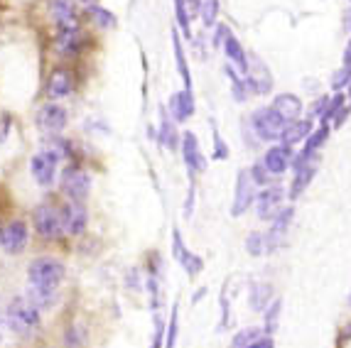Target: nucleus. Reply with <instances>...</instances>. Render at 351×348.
<instances>
[{"label": "nucleus", "instance_id": "nucleus-1", "mask_svg": "<svg viewBox=\"0 0 351 348\" xmlns=\"http://www.w3.org/2000/svg\"><path fill=\"white\" fill-rule=\"evenodd\" d=\"M8 321H10L12 331L29 334L32 329L40 326V309L29 302L27 297H18V299H12L10 307H8Z\"/></svg>", "mask_w": 351, "mask_h": 348}, {"label": "nucleus", "instance_id": "nucleus-2", "mask_svg": "<svg viewBox=\"0 0 351 348\" xmlns=\"http://www.w3.org/2000/svg\"><path fill=\"white\" fill-rule=\"evenodd\" d=\"M64 265L54 258H37L27 270L29 284H37V287H54L57 290L59 282L64 279Z\"/></svg>", "mask_w": 351, "mask_h": 348}, {"label": "nucleus", "instance_id": "nucleus-3", "mask_svg": "<svg viewBox=\"0 0 351 348\" xmlns=\"http://www.w3.org/2000/svg\"><path fill=\"white\" fill-rule=\"evenodd\" d=\"M251 123L261 140H280L282 130H285V125H287V121L273 108V105H270V108H258L256 113H253Z\"/></svg>", "mask_w": 351, "mask_h": 348}, {"label": "nucleus", "instance_id": "nucleus-4", "mask_svg": "<svg viewBox=\"0 0 351 348\" xmlns=\"http://www.w3.org/2000/svg\"><path fill=\"white\" fill-rule=\"evenodd\" d=\"M35 228L42 238L47 240H57L64 236V219L54 206L49 203H42L35 209Z\"/></svg>", "mask_w": 351, "mask_h": 348}, {"label": "nucleus", "instance_id": "nucleus-5", "mask_svg": "<svg viewBox=\"0 0 351 348\" xmlns=\"http://www.w3.org/2000/svg\"><path fill=\"white\" fill-rule=\"evenodd\" d=\"M57 162H59V155L54 150H42V152H37V155H32V160H29V172H32L37 184L52 186L54 177H57Z\"/></svg>", "mask_w": 351, "mask_h": 348}, {"label": "nucleus", "instance_id": "nucleus-6", "mask_svg": "<svg viewBox=\"0 0 351 348\" xmlns=\"http://www.w3.org/2000/svg\"><path fill=\"white\" fill-rule=\"evenodd\" d=\"M62 189L71 201L84 203V199L88 197V189H91V177L79 167H66L62 174Z\"/></svg>", "mask_w": 351, "mask_h": 348}, {"label": "nucleus", "instance_id": "nucleus-7", "mask_svg": "<svg viewBox=\"0 0 351 348\" xmlns=\"http://www.w3.org/2000/svg\"><path fill=\"white\" fill-rule=\"evenodd\" d=\"M253 177L248 169H239V177H236V197L234 203H231V216H243L248 211V206L256 199V192H253Z\"/></svg>", "mask_w": 351, "mask_h": 348}, {"label": "nucleus", "instance_id": "nucleus-8", "mask_svg": "<svg viewBox=\"0 0 351 348\" xmlns=\"http://www.w3.org/2000/svg\"><path fill=\"white\" fill-rule=\"evenodd\" d=\"M64 125H66V110L62 105L49 101L47 105H42L37 110V128L45 135H57L59 130H64Z\"/></svg>", "mask_w": 351, "mask_h": 348}, {"label": "nucleus", "instance_id": "nucleus-9", "mask_svg": "<svg viewBox=\"0 0 351 348\" xmlns=\"http://www.w3.org/2000/svg\"><path fill=\"white\" fill-rule=\"evenodd\" d=\"M282 199H285V192L280 186H268L263 192L256 197L258 203V219L261 221H273L278 214L282 211Z\"/></svg>", "mask_w": 351, "mask_h": 348}, {"label": "nucleus", "instance_id": "nucleus-10", "mask_svg": "<svg viewBox=\"0 0 351 348\" xmlns=\"http://www.w3.org/2000/svg\"><path fill=\"white\" fill-rule=\"evenodd\" d=\"M290 221H293V206L282 209L276 219L270 221L268 236H265V253H276V250L280 248L282 240H285V233H287V226H290Z\"/></svg>", "mask_w": 351, "mask_h": 348}, {"label": "nucleus", "instance_id": "nucleus-11", "mask_svg": "<svg viewBox=\"0 0 351 348\" xmlns=\"http://www.w3.org/2000/svg\"><path fill=\"white\" fill-rule=\"evenodd\" d=\"M0 245L5 248V253L18 256L20 250L27 245V226L23 221H10L3 231H0Z\"/></svg>", "mask_w": 351, "mask_h": 348}, {"label": "nucleus", "instance_id": "nucleus-12", "mask_svg": "<svg viewBox=\"0 0 351 348\" xmlns=\"http://www.w3.org/2000/svg\"><path fill=\"white\" fill-rule=\"evenodd\" d=\"M182 155H184V164L189 172H204L206 160L202 155L199 140L194 133H182Z\"/></svg>", "mask_w": 351, "mask_h": 348}, {"label": "nucleus", "instance_id": "nucleus-13", "mask_svg": "<svg viewBox=\"0 0 351 348\" xmlns=\"http://www.w3.org/2000/svg\"><path fill=\"white\" fill-rule=\"evenodd\" d=\"M49 18L57 25V29H79V20H76V10L71 5V0H52L49 3Z\"/></svg>", "mask_w": 351, "mask_h": 348}, {"label": "nucleus", "instance_id": "nucleus-14", "mask_svg": "<svg viewBox=\"0 0 351 348\" xmlns=\"http://www.w3.org/2000/svg\"><path fill=\"white\" fill-rule=\"evenodd\" d=\"M74 88V76H71L69 69H52L49 74V82H47V96L49 101H59V99H66Z\"/></svg>", "mask_w": 351, "mask_h": 348}, {"label": "nucleus", "instance_id": "nucleus-15", "mask_svg": "<svg viewBox=\"0 0 351 348\" xmlns=\"http://www.w3.org/2000/svg\"><path fill=\"white\" fill-rule=\"evenodd\" d=\"M295 169H298V174H295L293 186H290V199L302 197V192L310 186L312 177L317 174V160H315V157H312V160H300V157H298Z\"/></svg>", "mask_w": 351, "mask_h": 348}, {"label": "nucleus", "instance_id": "nucleus-16", "mask_svg": "<svg viewBox=\"0 0 351 348\" xmlns=\"http://www.w3.org/2000/svg\"><path fill=\"white\" fill-rule=\"evenodd\" d=\"M263 164L270 174H282L290 164H293V150H290V145H282L280 142V145L270 147L263 157Z\"/></svg>", "mask_w": 351, "mask_h": 348}, {"label": "nucleus", "instance_id": "nucleus-17", "mask_svg": "<svg viewBox=\"0 0 351 348\" xmlns=\"http://www.w3.org/2000/svg\"><path fill=\"white\" fill-rule=\"evenodd\" d=\"M62 219H64V231L71 233V236H79V233H84V228H86V209H84V203H66L64 211H62Z\"/></svg>", "mask_w": 351, "mask_h": 348}, {"label": "nucleus", "instance_id": "nucleus-18", "mask_svg": "<svg viewBox=\"0 0 351 348\" xmlns=\"http://www.w3.org/2000/svg\"><path fill=\"white\" fill-rule=\"evenodd\" d=\"M170 113H172V118H175V123L189 121V118L194 116V96H192V91H187V88H184V91L172 93Z\"/></svg>", "mask_w": 351, "mask_h": 348}, {"label": "nucleus", "instance_id": "nucleus-19", "mask_svg": "<svg viewBox=\"0 0 351 348\" xmlns=\"http://www.w3.org/2000/svg\"><path fill=\"white\" fill-rule=\"evenodd\" d=\"M312 135V121L310 118H298V121H290L282 130V138L280 142L282 145H298L302 140H307Z\"/></svg>", "mask_w": 351, "mask_h": 348}, {"label": "nucleus", "instance_id": "nucleus-20", "mask_svg": "<svg viewBox=\"0 0 351 348\" xmlns=\"http://www.w3.org/2000/svg\"><path fill=\"white\" fill-rule=\"evenodd\" d=\"M54 49L62 57H76L82 49V32L79 29H59L57 40H54Z\"/></svg>", "mask_w": 351, "mask_h": 348}, {"label": "nucleus", "instance_id": "nucleus-21", "mask_svg": "<svg viewBox=\"0 0 351 348\" xmlns=\"http://www.w3.org/2000/svg\"><path fill=\"white\" fill-rule=\"evenodd\" d=\"M223 52L228 57V64L234 66L241 76H248V59H246V52H243V47L241 42L236 40L234 35H228L226 42H223Z\"/></svg>", "mask_w": 351, "mask_h": 348}, {"label": "nucleus", "instance_id": "nucleus-22", "mask_svg": "<svg viewBox=\"0 0 351 348\" xmlns=\"http://www.w3.org/2000/svg\"><path fill=\"white\" fill-rule=\"evenodd\" d=\"M273 108L290 123V121H298V116L302 113V101H300L295 93H280V96H276V101H273Z\"/></svg>", "mask_w": 351, "mask_h": 348}, {"label": "nucleus", "instance_id": "nucleus-23", "mask_svg": "<svg viewBox=\"0 0 351 348\" xmlns=\"http://www.w3.org/2000/svg\"><path fill=\"white\" fill-rule=\"evenodd\" d=\"M327 138H329V123H322V125L317 130H312V135L307 138L302 152H300V160H312V157H317V152L327 142Z\"/></svg>", "mask_w": 351, "mask_h": 348}, {"label": "nucleus", "instance_id": "nucleus-24", "mask_svg": "<svg viewBox=\"0 0 351 348\" xmlns=\"http://www.w3.org/2000/svg\"><path fill=\"white\" fill-rule=\"evenodd\" d=\"M172 49H175V62H177V71L182 76V84H184L187 91H192V74H189L187 57H184V49H182V42L177 32H172Z\"/></svg>", "mask_w": 351, "mask_h": 348}, {"label": "nucleus", "instance_id": "nucleus-25", "mask_svg": "<svg viewBox=\"0 0 351 348\" xmlns=\"http://www.w3.org/2000/svg\"><path fill=\"white\" fill-rule=\"evenodd\" d=\"M27 299L35 304L37 309L52 307V304L57 302V290H54V287H37V284H29Z\"/></svg>", "mask_w": 351, "mask_h": 348}, {"label": "nucleus", "instance_id": "nucleus-26", "mask_svg": "<svg viewBox=\"0 0 351 348\" xmlns=\"http://www.w3.org/2000/svg\"><path fill=\"white\" fill-rule=\"evenodd\" d=\"M160 145L162 147H175L177 145V133H175V123L170 121V116H167V110H165V105H160Z\"/></svg>", "mask_w": 351, "mask_h": 348}, {"label": "nucleus", "instance_id": "nucleus-27", "mask_svg": "<svg viewBox=\"0 0 351 348\" xmlns=\"http://www.w3.org/2000/svg\"><path fill=\"white\" fill-rule=\"evenodd\" d=\"M270 290L268 282H253L251 284V309L253 312H265L268 309V302H270Z\"/></svg>", "mask_w": 351, "mask_h": 348}, {"label": "nucleus", "instance_id": "nucleus-28", "mask_svg": "<svg viewBox=\"0 0 351 348\" xmlns=\"http://www.w3.org/2000/svg\"><path fill=\"white\" fill-rule=\"evenodd\" d=\"M189 8L184 0H175V18H177V27L182 29L184 37H192V25H189Z\"/></svg>", "mask_w": 351, "mask_h": 348}, {"label": "nucleus", "instance_id": "nucleus-29", "mask_svg": "<svg viewBox=\"0 0 351 348\" xmlns=\"http://www.w3.org/2000/svg\"><path fill=\"white\" fill-rule=\"evenodd\" d=\"M177 262H180L182 267H184V273L187 275H199L202 270H204V262H202V258H197L194 253H189V250H184L180 258H177Z\"/></svg>", "mask_w": 351, "mask_h": 348}, {"label": "nucleus", "instance_id": "nucleus-30", "mask_svg": "<svg viewBox=\"0 0 351 348\" xmlns=\"http://www.w3.org/2000/svg\"><path fill=\"white\" fill-rule=\"evenodd\" d=\"M88 15L96 20L104 29H113L116 27V15L111 10H106V8H99V5H88Z\"/></svg>", "mask_w": 351, "mask_h": 348}, {"label": "nucleus", "instance_id": "nucleus-31", "mask_svg": "<svg viewBox=\"0 0 351 348\" xmlns=\"http://www.w3.org/2000/svg\"><path fill=\"white\" fill-rule=\"evenodd\" d=\"M280 309H282V299H273V304L265 312V334H276L278 331V321H280Z\"/></svg>", "mask_w": 351, "mask_h": 348}, {"label": "nucleus", "instance_id": "nucleus-32", "mask_svg": "<svg viewBox=\"0 0 351 348\" xmlns=\"http://www.w3.org/2000/svg\"><path fill=\"white\" fill-rule=\"evenodd\" d=\"M202 23L204 27H214L217 25V15H219V0H204L199 8Z\"/></svg>", "mask_w": 351, "mask_h": 348}, {"label": "nucleus", "instance_id": "nucleus-33", "mask_svg": "<svg viewBox=\"0 0 351 348\" xmlns=\"http://www.w3.org/2000/svg\"><path fill=\"white\" fill-rule=\"evenodd\" d=\"M258 338H261V329H243L234 336L231 348H248V346H253Z\"/></svg>", "mask_w": 351, "mask_h": 348}, {"label": "nucleus", "instance_id": "nucleus-34", "mask_svg": "<svg viewBox=\"0 0 351 348\" xmlns=\"http://www.w3.org/2000/svg\"><path fill=\"white\" fill-rule=\"evenodd\" d=\"M344 101H346V93H334V99L329 101V105H327V110H324V116H322V123H329L334 116L339 118L341 113H344Z\"/></svg>", "mask_w": 351, "mask_h": 348}, {"label": "nucleus", "instance_id": "nucleus-35", "mask_svg": "<svg viewBox=\"0 0 351 348\" xmlns=\"http://www.w3.org/2000/svg\"><path fill=\"white\" fill-rule=\"evenodd\" d=\"M177 334H180V314H177V304L172 307L170 314V326H167V338H165V348H175Z\"/></svg>", "mask_w": 351, "mask_h": 348}, {"label": "nucleus", "instance_id": "nucleus-36", "mask_svg": "<svg viewBox=\"0 0 351 348\" xmlns=\"http://www.w3.org/2000/svg\"><path fill=\"white\" fill-rule=\"evenodd\" d=\"M246 248H248V253H251L253 258L263 256V253H265V236H263V233L253 231L251 236H248V240H246Z\"/></svg>", "mask_w": 351, "mask_h": 348}, {"label": "nucleus", "instance_id": "nucleus-37", "mask_svg": "<svg viewBox=\"0 0 351 348\" xmlns=\"http://www.w3.org/2000/svg\"><path fill=\"white\" fill-rule=\"evenodd\" d=\"M211 135H214V160H226L228 157V145L221 140V135H219L217 130V123H211Z\"/></svg>", "mask_w": 351, "mask_h": 348}, {"label": "nucleus", "instance_id": "nucleus-38", "mask_svg": "<svg viewBox=\"0 0 351 348\" xmlns=\"http://www.w3.org/2000/svg\"><path fill=\"white\" fill-rule=\"evenodd\" d=\"M66 348H82V343H84V336H82V331L79 329H69L66 331Z\"/></svg>", "mask_w": 351, "mask_h": 348}, {"label": "nucleus", "instance_id": "nucleus-39", "mask_svg": "<svg viewBox=\"0 0 351 348\" xmlns=\"http://www.w3.org/2000/svg\"><path fill=\"white\" fill-rule=\"evenodd\" d=\"M349 82H351V69H349V66H341L339 74H337V79L332 82V86L337 88V91H339V88H344Z\"/></svg>", "mask_w": 351, "mask_h": 348}, {"label": "nucleus", "instance_id": "nucleus-40", "mask_svg": "<svg viewBox=\"0 0 351 348\" xmlns=\"http://www.w3.org/2000/svg\"><path fill=\"white\" fill-rule=\"evenodd\" d=\"M265 174H268V169H265L263 162L256 164V167L251 169V177H253V182H256V184H268V177H265Z\"/></svg>", "mask_w": 351, "mask_h": 348}, {"label": "nucleus", "instance_id": "nucleus-41", "mask_svg": "<svg viewBox=\"0 0 351 348\" xmlns=\"http://www.w3.org/2000/svg\"><path fill=\"white\" fill-rule=\"evenodd\" d=\"M162 336H165L162 324H160V319H155V338H152V348H162Z\"/></svg>", "mask_w": 351, "mask_h": 348}, {"label": "nucleus", "instance_id": "nucleus-42", "mask_svg": "<svg viewBox=\"0 0 351 348\" xmlns=\"http://www.w3.org/2000/svg\"><path fill=\"white\" fill-rule=\"evenodd\" d=\"M248 348H273V341H270V338H258V341Z\"/></svg>", "mask_w": 351, "mask_h": 348}, {"label": "nucleus", "instance_id": "nucleus-43", "mask_svg": "<svg viewBox=\"0 0 351 348\" xmlns=\"http://www.w3.org/2000/svg\"><path fill=\"white\" fill-rule=\"evenodd\" d=\"M184 3H187L189 12H197L202 8V3H204V0H184Z\"/></svg>", "mask_w": 351, "mask_h": 348}, {"label": "nucleus", "instance_id": "nucleus-44", "mask_svg": "<svg viewBox=\"0 0 351 348\" xmlns=\"http://www.w3.org/2000/svg\"><path fill=\"white\" fill-rule=\"evenodd\" d=\"M344 66H349V69H351V40H349V45H346V49H344Z\"/></svg>", "mask_w": 351, "mask_h": 348}, {"label": "nucleus", "instance_id": "nucleus-45", "mask_svg": "<svg viewBox=\"0 0 351 348\" xmlns=\"http://www.w3.org/2000/svg\"><path fill=\"white\" fill-rule=\"evenodd\" d=\"M84 3H91V0H84Z\"/></svg>", "mask_w": 351, "mask_h": 348}, {"label": "nucleus", "instance_id": "nucleus-46", "mask_svg": "<svg viewBox=\"0 0 351 348\" xmlns=\"http://www.w3.org/2000/svg\"><path fill=\"white\" fill-rule=\"evenodd\" d=\"M349 302H351V297H349Z\"/></svg>", "mask_w": 351, "mask_h": 348}]
</instances>
